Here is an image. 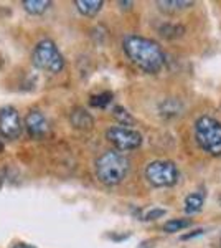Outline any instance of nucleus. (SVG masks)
I'll use <instances>...</instances> for the list:
<instances>
[{"mask_svg":"<svg viewBox=\"0 0 221 248\" xmlns=\"http://www.w3.org/2000/svg\"><path fill=\"white\" fill-rule=\"evenodd\" d=\"M122 48L127 58L142 71L155 75L165 66V55L157 42L140 35L124 37Z\"/></svg>","mask_w":221,"mask_h":248,"instance_id":"1","label":"nucleus"},{"mask_svg":"<svg viewBox=\"0 0 221 248\" xmlns=\"http://www.w3.org/2000/svg\"><path fill=\"white\" fill-rule=\"evenodd\" d=\"M131 162L119 151H106L96 161V175L104 186H119L129 174Z\"/></svg>","mask_w":221,"mask_h":248,"instance_id":"2","label":"nucleus"},{"mask_svg":"<svg viewBox=\"0 0 221 248\" xmlns=\"http://www.w3.org/2000/svg\"><path fill=\"white\" fill-rule=\"evenodd\" d=\"M195 139L200 149L211 155H221V123L211 116H202L195 123Z\"/></svg>","mask_w":221,"mask_h":248,"instance_id":"3","label":"nucleus"},{"mask_svg":"<svg viewBox=\"0 0 221 248\" xmlns=\"http://www.w3.org/2000/svg\"><path fill=\"white\" fill-rule=\"evenodd\" d=\"M31 60H33V65L38 70H43L46 73L56 75L65 68V58L59 53L55 42H51V40L38 42L33 50V55H31Z\"/></svg>","mask_w":221,"mask_h":248,"instance_id":"4","label":"nucleus"},{"mask_svg":"<svg viewBox=\"0 0 221 248\" xmlns=\"http://www.w3.org/2000/svg\"><path fill=\"white\" fill-rule=\"evenodd\" d=\"M178 177V167L167 159H157L146 167V179L154 187H174Z\"/></svg>","mask_w":221,"mask_h":248,"instance_id":"5","label":"nucleus"},{"mask_svg":"<svg viewBox=\"0 0 221 248\" xmlns=\"http://www.w3.org/2000/svg\"><path fill=\"white\" fill-rule=\"evenodd\" d=\"M106 139L118 151H134L142 146V134L137 129L124 126H112L106 131Z\"/></svg>","mask_w":221,"mask_h":248,"instance_id":"6","label":"nucleus"},{"mask_svg":"<svg viewBox=\"0 0 221 248\" xmlns=\"http://www.w3.org/2000/svg\"><path fill=\"white\" fill-rule=\"evenodd\" d=\"M0 134L5 139H18L22 136V121L15 108L5 106L0 109Z\"/></svg>","mask_w":221,"mask_h":248,"instance_id":"7","label":"nucleus"},{"mask_svg":"<svg viewBox=\"0 0 221 248\" xmlns=\"http://www.w3.org/2000/svg\"><path fill=\"white\" fill-rule=\"evenodd\" d=\"M25 126H27V133L33 139H43L48 133H50L48 119L45 118V114L38 109H31L30 113L27 114Z\"/></svg>","mask_w":221,"mask_h":248,"instance_id":"8","label":"nucleus"},{"mask_svg":"<svg viewBox=\"0 0 221 248\" xmlns=\"http://www.w3.org/2000/svg\"><path fill=\"white\" fill-rule=\"evenodd\" d=\"M183 111V105L175 98H167L163 99L159 105V114L162 116L163 119H174L178 118Z\"/></svg>","mask_w":221,"mask_h":248,"instance_id":"9","label":"nucleus"},{"mask_svg":"<svg viewBox=\"0 0 221 248\" xmlns=\"http://www.w3.org/2000/svg\"><path fill=\"white\" fill-rule=\"evenodd\" d=\"M192 5H193V2H188V0H159V2H157L159 10L167 15L180 14V12L190 9Z\"/></svg>","mask_w":221,"mask_h":248,"instance_id":"10","label":"nucleus"},{"mask_svg":"<svg viewBox=\"0 0 221 248\" xmlns=\"http://www.w3.org/2000/svg\"><path fill=\"white\" fill-rule=\"evenodd\" d=\"M74 5L79 14H83L84 17H94V15H98L101 12L104 2L103 0H76Z\"/></svg>","mask_w":221,"mask_h":248,"instance_id":"11","label":"nucleus"},{"mask_svg":"<svg viewBox=\"0 0 221 248\" xmlns=\"http://www.w3.org/2000/svg\"><path fill=\"white\" fill-rule=\"evenodd\" d=\"M71 124L74 127H78V129H91L92 124H94V119H92V116L88 111L78 108V109H74L71 113Z\"/></svg>","mask_w":221,"mask_h":248,"instance_id":"12","label":"nucleus"},{"mask_svg":"<svg viewBox=\"0 0 221 248\" xmlns=\"http://www.w3.org/2000/svg\"><path fill=\"white\" fill-rule=\"evenodd\" d=\"M203 203H205V192H193V194L187 195V199H185V212L188 215L198 214L203 209Z\"/></svg>","mask_w":221,"mask_h":248,"instance_id":"13","label":"nucleus"},{"mask_svg":"<svg viewBox=\"0 0 221 248\" xmlns=\"http://www.w3.org/2000/svg\"><path fill=\"white\" fill-rule=\"evenodd\" d=\"M159 33L160 37L167 38V40H175V38H180L183 37L185 33V27L180 25V23H163V25L159 27Z\"/></svg>","mask_w":221,"mask_h":248,"instance_id":"14","label":"nucleus"},{"mask_svg":"<svg viewBox=\"0 0 221 248\" xmlns=\"http://www.w3.org/2000/svg\"><path fill=\"white\" fill-rule=\"evenodd\" d=\"M23 7L28 14L31 15H42L51 7V2L50 0H25L23 2Z\"/></svg>","mask_w":221,"mask_h":248,"instance_id":"15","label":"nucleus"},{"mask_svg":"<svg viewBox=\"0 0 221 248\" xmlns=\"http://www.w3.org/2000/svg\"><path fill=\"white\" fill-rule=\"evenodd\" d=\"M190 225H192L190 218H172L163 223V230L167 233H175V232H182L185 229H188Z\"/></svg>","mask_w":221,"mask_h":248,"instance_id":"16","label":"nucleus"},{"mask_svg":"<svg viewBox=\"0 0 221 248\" xmlns=\"http://www.w3.org/2000/svg\"><path fill=\"white\" fill-rule=\"evenodd\" d=\"M112 116H114V118L120 123V126H124V127H127V126H131V124L135 123V119L132 118L129 111L122 106H116L114 109H112Z\"/></svg>","mask_w":221,"mask_h":248,"instance_id":"17","label":"nucleus"},{"mask_svg":"<svg viewBox=\"0 0 221 248\" xmlns=\"http://www.w3.org/2000/svg\"><path fill=\"white\" fill-rule=\"evenodd\" d=\"M111 101H112V93H111V91H103V93H99V94H92L91 96L89 105L92 108H101V109H103V108L109 106Z\"/></svg>","mask_w":221,"mask_h":248,"instance_id":"18","label":"nucleus"},{"mask_svg":"<svg viewBox=\"0 0 221 248\" xmlns=\"http://www.w3.org/2000/svg\"><path fill=\"white\" fill-rule=\"evenodd\" d=\"M165 214H167L165 209H152V210H148L146 215H144L142 220H157V218L163 217Z\"/></svg>","mask_w":221,"mask_h":248,"instance_id":"19","label":"nucleus"},{"mask_svg":"<svg viewBox=\"0 0 221 248\" xmlns=\"http://www.w3.org/2000/svg\"><path fill=\"white\" fill-rule=\"evenodd\" d=\"M200 235H205V230H195L193 233H187V235H183L182 240H188V238H193V237H200Z\"/></svg>","mask_w":221,"mask_h":248,"instance_id":"20","label":"nucleus"},{"mask_svg":"<svg viewBox=\"0 0 221 248\" xmlns=\"http://www.w3.org/2000/svg\"><path fill=\"white\" fill-rule=\"evenodd\" d=\"M14 248H35V247H31V245H25V243H18V245H15Z\"/></svg>","mask_w":221,"mask_h":248,"instance_id":"21","label":"nucleus"},{"mask_svg":"<svg viewBox=\"0 0 221 248\" xmlns=\"http://www.w3.org/2000/svg\"><path fill=\"white\" fill-rule=\"evenodd\" d=\"M0 151H2V142H0Z\"/></svg>","mask_w":221,"mask_h":248,"instance_id":"22","label":"nucleus"}]
</instances>
